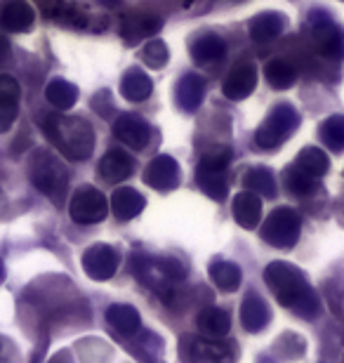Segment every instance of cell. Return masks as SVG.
<instances>
[{"instance_id": "1", "label": "cell", "mask_w": 344, "mask_h": 363, "mask_svg": "<svg viewBox=\"0 0 344 363\" xmlns=\"http://www.w3.org/2000/svg\"><path fill=\"white\" fill-rule=\"evenodd\" d=\"M265 281L276 295L278 304L288 307L302 318H316L321 311V300L306 283L304 274L288 262H272L265 269Z\"/></svg>"}, {"instance_id": "2", "label": "cell", "mask_w": 344, "mask_h": 363, "mask_svg": "<svg viewBox=\"0 0 344 363\" xmlns=\"http://www.w3.org/2000/svg\"><path fill=\"white\" fill-rule=\"evenodd\" d=\"M48 140L71 161H85L94 151L92 125L83 118H73L64 113H50L45 118Z\"/></svg>"}, {"instance_id": "3", "label": "cell", "mask_w": 344, "mask_h": 363, "mask_svg": "<svg viewBox=\"0 0 344 363\" xmlns=\"http://www.w3.org/2000/svg\"><path fill=\"white\" fill-rule=\"evenodd\" d=\"M28 177L40 194L50 196L55 203H60L69 189L67 165L50 151H33V156L28 158Z\"/></svg>"}, {"instance_id": "4", "label": "cell", "mask_w": 344, "mask_h": 363, "mask_svg": "<svg viewBox=\"0 0 344 363\" xmlns=\"http://www.w3.org/2000/svg\"><path fill=\"white\" fill-rule=\"evenodd\" d=\"M133 272L146 286L156 288L160 297L172 295L179 281H184V267L177 259H149L144 255L133 257Z\"/></svg>"}, {"instance_id": "5", "label": "cell", "mask_w": 344, "mask_h": 363, "mask_svg": "<svg viewBox=\"0 0 344 363\" xmlns=\"http://www.w3.org/2000/svg\"><path fill=\"white\" fill-rule=\"evenodd\" d=\"M231 163V149L219 147L201 158L199 170H196V182L203 189V194L210 196L212 201H224L229 194L226 184V168Z\"/></svg>"}, {"instance_id": "6", "label": "cell", "mask_w": 344, "mask_h": 363, "mask_svg": "<svg viewBox=\"0 0 344 363\" xmlns=\"http://www.w3.org/2000/svg\"><path fill=\"white\" fill-rule=\"evenodd\" d=\"M297 125H299L297 108L292 104H278L274 111L265 118V123L257 128V133H255V142H257L260 149L274 151V149L281 147L288 137H292Z\"/></svg>"}, {"instance_id": "7", "label": "cell", "mask_w": 344, "mask_h": 363, "mask_svg": "<svg viewBox=\"0 0 344 363\" xmlns=\"http://www.w3.org/2000/svg\"><path fill=\"white\" fill-rule=\"evenodd\" d=\"M302 234V217L292 208H276L262 224V238L278 250H288Z\"/></svg>"}, {"instance_id": "8", "label": "cell", "mask_w": 344, "mask_h": 363, "mask_svg": "<svg viewBox=\"0 0 344 363\" xmlns=\"http://www.w3.org/2000/svg\"><path fill=\"white\" fill-rule=\"evenodd\" d=\"M69 213L71 220L76 224H97L106 217L109 213V201L104 199V194L94 186H80L76 194L71 196L69 203Z\"/></svg>"}, {"instance_id": "9", "label": "cell", "mask_w": 344, "mask_h": 363, "mask_svg": "<svg viewBox=\"0 0 344 363\" xmlns=\"http://www.w3.org/2000/svg\"><path fill=\"white\" fill-rule=\"evenodd\" d=\"M311 40L323 57H331V60L344 57V31L326 14L311 19Z\"/></svg>"}, {"instance_id": "10", "label": "cell", "mask_w": 344, "mask_h": 363, "mask_svg": "<svg viewBox=\"0 0 344 363\" xmlns=\"http://www.w3.org/2000/svg\"><path fill=\"white\" fill-rule=\"evenodd\" d=\"M113 137L126 147L142 151L151 142V125L137 113H121L113 121Z\"/></svg>"}, {"instance_id": "11", "label": "cell", "mask_w": 344, "mask_h": 363, "mask_svg": "<svg viewBox=\"0 0 344 363\" xmlns=\"http://www.w3.org/2000/svg\"><path fill=\"white\" fill-rule=\"evenodd\" d=\"M83 269L94 281H109L118 269V252L106 243L92 245L83 255Z\"/></svg>"}, {"instance_id": "12", "label": "cell", "mask_w": 344, "mask_h": 363, "mask_svg": "<svg viewBox=\"0 0 344 363\" xmlns=\"http://www.w3.org/2000/svg\"><path fill=\"white\" fill-rule=\"evenodd\" d=\"M179 165L172 156H156L153 161L146 165L144 170V182L156 191H170L179 184Z\"/></svg>"}, {"instance_id": "13", "label": "cell", "mask_w": 344, "mask_h": 363, "mask_svg": "<svg viewBox=\"0 0 344 363\" xmlns=\"http://www.w3.org/2000/svg\"><path fill=\"white\" fill-rule=\"evenodd\" d=\"M35 19L33 7L26 0H3L0 3V28L10 33L28 31Z\"/></svg>"}, {"instance_id": "14", "label": "cell", "mask_w": 344, "mask_h": 363, "mask_svg": "<svg viewBox=\"0 0 344 363\" xmlns=\"http://www.w3.org/2000/svg\"><path fill=\"white\" fill-rule=\"evenodd\" d=\"M135 170V161L128 151L123 149H109L99 161V177L104 182H126Z\"/></svg>"}, {"instance_id": "15", "label": "cell", "mask_w": 344, "mask_h": 363, "mask_svg": "<svg viewBox=\"0 0 344 363\" xmlns=\"http://www.w3.org/2000/svg\"><path fill=\"white\" fill-rule=\"evenodd\" d=\"M255 85H257V71H255L253 64H240V67H236L224 78L222 92L226 99L240 101V99H245L248 94H253Z\"/></svg>"}, {"instance_id": "16", "label": "cell", "mask_w": 344, "mask_h": 363, "mask_svg": "<svg viewBox=\"0 0 344 363\" xmlns=\"http://www.w3.org/2000/svg\"><path fill=\"white\" fill-rule=\"evenodd\" d=\"M19 116V83L0 74V133H7Z\"/></svg>"}, {"instance_id": "17", "label": "cell", "mask_w": 344, "mask_h": 363, "mask_svg": "<svg viewBox=\"0 0 344 363\" xmlns=\"http://www.w3.org/2000/svg\"><path fill=\"white\" fill-rule=\"evenodd\" d=\"M146 206L144 196L133 186H118L111 196V213L116 215V220L128 222L142 213Z\"/></svg>"}, {"instance_id": "18", "label": "cell", "mask_w": 344, "mask_h": 363, "mask_svg": "<svg viewBox=\"0 0 344 363\" xmlns=\"http://www.w3.org/2000/svg\"><path fill=\"white\" fill-rule=\"evenodd\" d=\"M203 97H206V81L199 74H187L179 78L177 88H174V99L184 111L194 113L203 104Z\"/></svg>"}, {"instance_id": "19", "label": "cell", "mask_w": 344, "mask_h": 363, "mask_svg": "<svg viewBox=\"0 0 344 363\" xmlns=\"http://www.w3.org/2000/svg\"><path fill=\"white\" fill-rule=\"evenodd\" d=\"M272 321V311H269L267 302L260 295L250 293L240 304V323L248 333H260L267 328V323Z\"/></svg>"}, {"instance_id": "20", "label": "cell", "mask_w": 344, "mask_h": 363, "mask_svg": "<svg viewBox=\"0 0 344 363\" xmlns=\"http://www.w3.org/2000/svg\"><path fill=\"white\" fill-rule=\"evenodd\" d=\"M233 220L243 229H255L262 222V199L253 191H240L231 203Z\"/></svg>"}, {"instance_id": "21", "label": "cell", "mask_w": 344, "mask_h": 363, "mask_svg": "<svg viewBox=\"0 0 344 363\" xmlns=\"http://www.w3.org/2000/svg\"><path fill=\"white\" fill-rule=\"evenodd\" d=\"M106 321L121 337H133L139 330L142 318H139V311L130 304H111L106 309Z\"/></svg>"}, {"instance_id": "22", "label": "cell", "mask_w": 344, "mask_h": 363, "mask_svg": "<svg viewBox=\"0 0 344 363\" xmlns=\"http://www.w3.org/2000/svg\"><path fill=\"white\" fill-rule=\"evenodd\" d=\"M283 28H285V17L281 12H265L250 21L248 31H250V38L255 43H269L278 38L283 33Z\"/></svg>"}, {"instance_id": "23", "label": "cell", "mask_w": 344, "mask_h": 363, "mask_svg": "<svg viewBox=\"0 0 344 363\" xmlns=\"http://www.w3.org/2000/svg\"><path fill=\"white\" fill-rule=\"evenodd\" d=\"M226 43L217 33H203L192 43V57L196 64H215L224 57Z\"/></svg>"}, {"instance_id": "24", "label": "cell", "mask_w": 344, "mask_h": 363, "mask_svg": "<svg viewBox=\"0 0 344 363\" xmlns=\"http://www.w3.org/2000/svg\"><path fill=\"white\" fill-rule=\"evenodd\" d=\"M151 92H153V83L142 69H130L121 78V94L128 101H144L151 97Z\"/></svg>"}, {"instance_id": "25", "label": "cell", "mask_w": 344, "mask_h": 363, "mask_svg": "<svg viewBox=\"0 0 344 363\" xmlns=\"http://www.w3.org/2000/svg\"><path fill=\"white\" fill-rule=\"evenodd\" d=\"M231 328V318L224 309L217 307H206L199 314V330L210 340L224 337Z\"/></svg>"}, {"instance_id": "26", "label": "cell", "mask_w": 344, "mask_h": 363, "mask_svg": "<svg viewBox=\"0 0 344 363\" xmlns=\"http://www.w3.org/2000/svg\"><path fill=\"white\" fill-rule=\"evenodd\" d=\"M160 24H163L160 17H153V14H135L123 21L121 33L128 43H139L146 35H153V31H158Z\"/></svg>"}, {"instance_id": "27", "label": "cell", "mask_w": 344, "mask_h": 363, "mask_svg": "<svg viewBox=\"0 0 344 363\" xmlns=\"http://www.w3.org/2000/svg\"><path fill=\"white\" fill-rule=\"evenodd\" d=\"M45 99L52 104L57 111H69V108L78 101V88L64 78H55L50 81V85L45 88Z\"/></svg>"}, {"instance_id": "28", "label": "cell", "mask_w": 344, "mask_h": 363, "mask_svg": "<svg viewBox=\"0 0 344 363\" xmlns=\"http://www.w3.org/2000/svg\"><path fill=\"white\" fill-rule=\"evenodd\" d=\"M243 184L248 191L257 194V196H267V199H274L276 196V179L274 172L265 168V165H255L243 175Z\"/></svg>"}, {"instance_id": "29", "label": "cell", "mask_w": 344, "mask_h": 363, "mask_svg": "<svg viewBox=\"0 0 344 363\" xmlns=\"http://www.w3.org/2000/svg\"><path fill=\"white\" fill-rule=\"evenodd\" d=\"M210 276L212 281H215V286L219 290H224V293H233V290H238L240 281H243V272H240L238 264L233 262H226V259H219L210 267Z\"/></svg>"}, {"instance_id": "30", "label": "cell", "mask_w": 344, "mask_h": 363, "mask_svg": "<svg viewBox=\"0 0 344 363\" xmlns=\"http://www.w3.org/2000/svg\"><path fill=\"white\" fill-rule=\"evenodd\" d=\"M265 78L274 90H288L297 81V69L288 60H272L265 69Z\"/></svg>"}, {"instance_id": "31", "label": "cell", "mask_w": 344, "mask_h": 363, "mask_svg": "<svg viewBox=\"0 0 344 363\" xmlns=\"http://www.w3.org/2000/svg\"><path fill=\"white\" fill-rule=\"evenodd\" d=\"M295 165H297V168H302L304 172H309L311 177H321V175H326L328 168H331V161H328L323 149L306 147L304 151H299Z\"/></svg>"}, {"instance_id": "32", "label": "cell", "mask_w": 344, "mask_h": 363, "mask_svg": "<svg viewBox=\"0 0 344 363\" xmlns=\"http://www.w3.org/2000/svg\"><path fill=\"white\" fill-rule=\"evenodd\" d=\"M283 182H285L288 194L297 196V199H304V196H309L314 189H316V177H311L309 172H304L302 168H297V165L285 170Z\"/></svg>"}, {"instance_id": "33", "label": "cell", "mask_w": 344, "mask_h": 363, "mask_svg": "<svg viewBox=\"0 0 344 363\" xmlns=\"http://www.w3.org/2000/svg\"><path fill=\"white\" fill-rule=\"evenodd\" d=\"M318 137L331 151H342L344 149V116H331V118H326L318 128Z\"/></svg>"}, {"instance_id": "34", "label": "cell", "mask_w": 344, "mask_h": 363, "mask_svg": "<svg viewBox=\"0 0 344 363\" xmlns=\"http://www.w3.org/2000/svg\"><path fill=\"white\" fill-rule=\"evenodd\" d=\"M142 60H144V64H149L151 69H163L167 64V60H170V50H167V45L163 40L153 38L144 45Z\"/></svg>"}, {"instance_id": "35", "label": "cell", "mask_w": 344, "mask_h": 363, "mask_svg": "<svg viewBox=\"0 0 344 363\" xmlns=\"http://www.w3.org/2000/svg\"><path fill=\"white\" fill-rule=\"evenodd\" d=\"M50 363H73V361H71V357H69L67 352H60V354H55L52 361H50Z\"/></svg>"}, {"instance_id": "36", "label": "cell", "mask_w": 344, "mask_h": 363, "mask_svg": "<svg viewBox=\"0 0 344 363\" xmlns=\"http://www.w3.org/2000/svg\"><path fill=\"white\" fill-rule=\"evenodd\" d=\"M5 281V267H3V262H0V283Z\"/></svg>"}, {"instance_id": "37", "label": "cell", "mask_w": 344, "mask_h": 363, "mask_svg": "<svg viewBox=\"0 0 344 363\" xmlns=\"http://www.w3.org/2000/svg\"><path fill=\"white\" fill-rule=\"evenodd\" d=\"M3 347H5V340H3V337H0V359H3V357H5V352H3Z\"/></svg>"}, {"instance_id": "38", "label": "cell", "mask_w": 344, "mask_h": 363, "mask_svg": "<svg viewBox=\"0 0 344 363\" xmlns=\"http://www.w3.org/2000/svg\"><path fill=\"white\" fill-rule=\"evenodd\" d=\"M0 201H3V196H0Z\"/></svg>"}, {"instance_id": "39", "label": "cell", "mask_w": 344, "mask_h": 363, "mask_svg": "<svg viewBox=\"0 0 344 363\" xmlns=\"http://www.w3.org/2000/svg\"><path fill=\"white\" fill-rule=\"evenodd\" d=\"M342 363H344V361H342Z\"/></svg>"}]
</instances>
